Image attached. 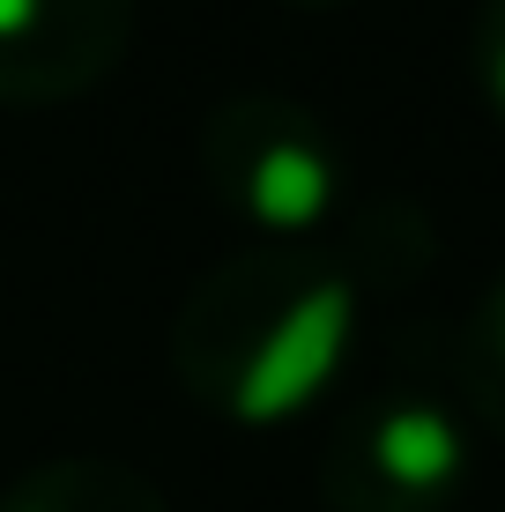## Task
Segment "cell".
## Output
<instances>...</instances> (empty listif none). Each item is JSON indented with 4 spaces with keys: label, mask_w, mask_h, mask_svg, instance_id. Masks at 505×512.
<instances>
[{
    "label": "cell",
    "mask_w": 505,
    "mask_h": 512,
    "mask_svg": "<svg viewBox=\"0 0 505 512\" xmlns=\"http://www.w3.org/2000/svg\"><path fill=\"white\" fill-rule=\"evenodd\" d=\"M0 512H171L164 490L149 475H134L127 461L104 453H67V461L30 468L23 483L0 498Z\"/></svg>",
    "instance_id": "cell-5"
},
{
    "label": "cell",
    "mask_w": 505,
    "mask_h": 512,
    "mask_svg": "<svg viewBox=\"0 0 505 512\" xmlns=\"http://www.w3.org/2000/svg\"><path fill=\"white\" fill-rule=\"evenodd\" d=\"M468 67H476L483 104L505 119V0H483L476 8V38H468Z\"/></svg>",
    "instance_id": "cell-7"
},
{
    "label": "cell",
    "mask_w": 505,
    "mask_h": 512,
    "mask_svg": "<svg viewBox=\"0 0 505 512\" xmlns=\"http://www.w3.org/2000/svg\"><path fill=\"white\" fill-rule=\"evenodd\" d=\"M357 342V268L327 253H238L194 282L171 327V372L231 423H283L342 379Z\"/></svg>",
    "instance_id": "cell-1"
},
{
    "label": "cell",
    "mask_w": 505,
    "mask_h": 512,
    "mask_svg": "<svg viewBox=\"0 0 505 512\" xmlns=\"http://www.w3.org/2000/svg\"><path fill=\"white\" fill-rule=\"evenodd\" d=\"M461 394H468V409L491 423V438H505V268L483 282V297L468 305V327H461Z\"/></svg>",
    "instance_id": "cell-6"
},
{
    "label": "cell",
    "mask_w": 505,
    "mask_h": 512,
    "mask_svg": "<svg viewBox=\"0 0 505 512\" xmlns=\"http://www.w3.org/2000/svg\"><path fill=\"white\" fill-rule=\"evenodd\" d=\"M201 171L238 216L268 238H305L312 223L335 216L342 201V149L305 104L246 90L216 104L201 127Z\"/></svg>",
    "instance_id": "cell-2"
},
{
    "label": "cell",
    "mask_w": 505,
    "mask_h": 512,
    "mask_svg": "<svg viewBox=\"0 0 505 512\" xmlns=\"http://www.w3.org/2000/svg\"><path fill=\"white\" fill-rule=\"evenodd\" d=\"M290 8H342V0H290Z\"/></svg>",
    "instance_id": "cell-8"
},
{
    "label": "cell",
    "mask_w": 505,
    "mask_h": 512,
    "mask_svg": "<svg viewBox=\"0 0 505 512\" xmlns=\"http://www.w3.org/2000/svg\"><path fill=\"white\" fill-rule=\"evenodd\" d=\"M134 38V0H0V97L60 104L97 90Z\"/></svg>",
    "instance_id": "cell-4"
},
{
    "label": "cell",
    "mask_w": 505,
    "mask_h": 512,
    "mask_svg": "<svg viewBox=\"0 0 505 512\" xmlns=\"http://www.w3.org/2000/svg\"><path fill=\"white\" fill-rule=\"evenodd\" d=\"M468 483V431L424 386H387L335 423L320 498L335 512H446Z\"/></svg>",
    "instance_id": "cell-3"
}]
</instances>
